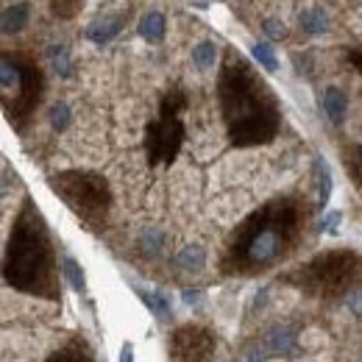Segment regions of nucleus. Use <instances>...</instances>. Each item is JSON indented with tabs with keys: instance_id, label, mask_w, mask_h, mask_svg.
Here are the masks:
<instances>
[{
	"instance_id": "nucleus-31",
	"label": "nucleus",
	"mask_w": 362,
	"mask_h": 362,
	"mask_svg": "<svg viewBox=\"0 0 362 362\" xmlns=\"http://www.w3.org/2000/svg\"><path fill=\"white\" fill-rule=\"evenodd\" d=\"M181 298H184L187 304H198V301H201V290H184Z\"/></svg>"
},
{
	"instance_id": "nucleus-28",
	"label": "nucleus",
	"mask_w": 362,
	"mask_h": 362,
	"mask_svg": "<svg viewBox=\"0 0 362 362\" xmlns=\"http://www.w3.org/2000/svg\"><path fill=\"white\" fill-rule=\"evenodd\" d=\"M340 218H343L340 212H326V218L320 221V228H323V231H329V234H334L337 226H340Z\"/></svg>"
},
{
	"instance_id": "nucleus-25",
	"label": "nucleus",
	"mask_w": 362,
	"mask_h": 362,
	"mask_svg": "<svg viewBox=\"0 0 362 362\" xmlns=\"http://www.w3.org/2000/svg\"><path fill=\"white\" fill-rule=\"evenodd\" d=\"M70 106L64 103V100H56L53 106H50V126L56 129V132H64L67 126H70Z\"/></svg>"
},
{
	"instance_id": "nucleus-17",
	"label": "nucleus",
	"mask_w": 362,
	"mask_h": 362,
	"mask_svg": "<svg viewBox=\"0 0 362 362\" xmlns=\"http://www.w3.org/2000/svg\"><path fill=\"white\" fill-rule=\"evenodd\" d=\"M192 62H195V67L198 70H212L215 67V62H218V45L215 42H198V45L192 47Z\"/></svg>"
},
{
	"instance_id": "nucleus-3",
	"label": "nucleus",
	"mask_w": 362,
	"mask_h": 362,
	"mask_svg": "<svg viewBox=\"0 0 362 362\" xmlns=\"http://www.w3.org/2000/svg\"><path fill=\"white\" fill-rule=\"evenodd\" d=\"M3 281L17 293L42 301H62V273L56 248L34 198H23L14 215L3 254Z\"/></svg>"
},
{
	"instance_id": "nucleus-8",
	"label": "nucleus",
	"mask_w": 362,
	"mask_h": 362,
	"mask_svg": "<svg viewBox=\"0 0 362 362\" xmlns=\"http://www.w3.org/2000/svg\"><path fill=\"white\" fill-rule=\"evenodd\" d=\"M170 362H212L218 354V337L209 326L201 323H184L173 329L168 340Z\"/></svg>"
},
{
	"instance_id": "nucleus-9",
	"label": "nucleus",
	"mask_w": 362,
	"mask_h": 362,
	"mask_svg": "<svg viewBox=\"0 0 362 362\" xmlns=\"http://www.w3.org/2000/svg\"><path fill=\"white\" fill-rule=\"evenodd\" d=\"M126 23H129V8L126 11L120 8L115 14H100L90 28H87V40L95 42V45H106V42H112L126 28Z\"/></svg>"
},
{
	"instance_id": "nucleus-4",
	"label": "nucleus",
	"mask_w": 362,
	"mask_h": 362,
	"mask_svg": "<svg viewBox=\"0 0 362 362\" xmlns=\"http://www.w3.org/2000/svg\"><path fill=\"white\" fill-rule=\"evenodd\" d=\"M279 281L320 301L349 298L357 287H362V254L354 248H329L287 271Z\"/></svg>"
},
{
	"instance_id": "nucleus-7",
	"label": "nucleus",
	"mask_w": 362,
	"mask_h": 362,
	"mask_svg": "<svg viewBox=\"0 0 362 362\" xmlns=\"http://www.w3.org/2000/svg\"><path fill=\"white\" fill-rule=\"evenodd\" d=\"M184 109H187V92L181 87L165 92L156 120H151L145 129V159L151 168H165L176 162L187 136L184 120H181Z\"/></svg>"
},
{
	"instance_id": "nucleus-29",
	"label": "nucleus",
	"mask_w": 362,
	"mask_h": 362,
	"mask_svg": "<svg viewBox=\"0 0 362 362\" xmlns=\"http://www.w3.org/2000/svg\"><path fill=\"white\" fill-rule=\"evenodd\" d=\"M346 62H349L357 73H362V47H351V50H346Z\"/></svg>"
},
{
	"instance_id": "nucleus-19",
	"label": "nucleus",
	"mask_w": 362,
	"mask_h": 362,
	"mask_svg": "<svg viewBox=\"0 0 362 362\" xmlns=\"http://www.w3.org/2000/svg\"><path fill=\"white\" fill-rule=\"evenodd\" d=\"M47 56H50V64H53V70L62 76V78H70L73 76V64H70V50L64 45H53L47 50Z\"/></svg>"
},
{
	"instance_id": "nucleus-2",
	"label": "nucleus",
	"mask_w": 362,
	"mask_h": 362,
	"mask_svg": "<svg viewBox=\"0 0 362 362\" xmlns=\"http://www.w3.org/2000/svg\"><path fill=\"white\" fill-rule=\"evenodd\" d=\"M218 103L234 148L268 145L281 129V106L268 81L237 50H226L218 70Z\"/></svg>"
},
{
	"instance_id": "nucleus-1",
	"label": "nucleus",
	"mask_w": 362,
	"mask_h": 362,
	"mask_svg": "<svg viewBox=\"0 0 362 362\" xmlns=\"http://www.w3.org/2000/svg\"><path fill=\"white\" fill-rule=\"evenodd\" d=\"M313 209L301 195H276L231 231L218 259L223 276H259L284 262L304 243Z\"/></svg>"
},
{
	"instance_id": "nucleus-20",
	"label": "nucleus",
	"mask_w": 362,
	"mask_h": 362,
	"mask_svg": "<svg viewBox=\"0 0 362 362\" xmlns=\"http://www.w3.org/2000/svg\"><path fill=\"white\" fill-rule=\"evenodd\" d=\"M293 349V329H273L268 334V351L271 354H281V351H290Z\"/></svg>"
},
{
	"instance_id": "nucleus-6",
	"label": "nucleus",
	"mask_w": 362,
	"mask_h": 362,
	"mask_svg": "<svg viewBox=\"0 0 362 362\" xmlns=\"http://www.w3.org/2000/svg\"><path fill=\"white\" fill-rule=\"evenodd\" d=\"M47 187L90 231H103L109 212H112V187L100 173L62 170V173L47 176Z\"/></svg>"
},
{
	"instance_id": "nucleus-22",
	"label": "nucleus",
	"mask_w": 362,
	"mask_h": 362,
	"mask_svg": "<svg viewBox=\"0 0 362 362\" xmlns=\"http://www.w3.org/2000/svg\"><path fill=\"white\" fill-rule=\"evenodd\" d=\"M81 6H84V0H50V11L59 20H73L81 11Z\"/></svg>"
},
{
	"instance_id": "nucleus-23",
	"label": "nucleus",
	"mask_w": 362,
	"mask_h": 362,
	"mask_svg": "<svg viewBox=\"0 0 362 362\" xmlns=\"http://www.w3.org/2000/svg\"><path fill=\"white\" fill-rule=\"evenodd\" d=\"M62 273L67 276V281L73 284V290H84V271L78 268V262L73 257H62Z\"/></svg>"
},
{
	"instance_id": "nucleus-11",
	"label": "nucleus",
	"mask_w": 362,
	"mask_h": 362,
	"mask_svg": "<svg viewBox=\"0 0 362 362\" xmlns=\"http://www.w3.org/2000/svg\"><path fill=\"white\" fill-rule=\"evenodd\" d=\"M165 31H168V23L159 11H148L142 20H139V37L148 42V45H159L165 40Z\"/></svg>"
},
{
	"instance_id": "nucleus-14",
	"label": "nucleus",
	"mask_w": 362,
	"mask_h": 362,
	"mask_svg": "<svg viewBox=\"0 0 362 362\" xmlns=\"http://www.w3.org/2000/svg\"><path fill=\"white\" fill-rule=\"evenodd\" d=\"M315 176H317V206H326L332 198V170L323 156H315Z\"/></svg>"
},
{
	"instance_id": "nucleus-18",
	"label": "nucleus",
	"mask_w": 362,
	"mask_h": 362,
	"mask_svg": "<svg viewBox=\"0 0 362 362\" xmlns=\"http://www.w3.org/2000/svg\"><path fill=\"white\" fill-rule=\"evenodd\" d=\"M176 262H179L184 271H201L204 262H206V251L201 245H187L179 257H176Z\"/></svg>"
},
{
	"instance_id": "nucleus-27",
	"label": "nucleus",
	"mask_w": 362,
	"mask_h": 362,
	"mask_svg": "<svg viewBox=\"0 0 362 362\" xmlns=\"http://www.w3.org/2000/svg\"><path fill=\"white\" fill-rule=\"evenodd\" d=\"M262 28H265V34H268L271 40H284V37H287V25L279 23V20H265Z\"/></svg>"
},
{
	"instance_id": "nucleus-21",
	"label": "nucleus",
	"mask_w": 362,
	"mask_h": 362,
	"mask_svg": "<svg viewBox=\"0 0 362 362\" xmlns=\"http://www.w3.org/2000/svg\"><path fill=\"white\" fill-rule=\"evenodd\" d=\"M139 298L145 301V307H148L156 317L170 315V301H168L162 293H145V290H139Z\"/></svg>"
},
{
	"instance_id": "nucleus-24",
	"label": "nucleus",
	"mask_w": 362,
	"mask_h": 362,
	"mask_svg": "<svg viewBox=\"0 0 362 362\" xmlns=\"http://www.w3.org/2000/svg\"><path fill=\"white\" fill-rule=\"evenodd\" d=\"M251 53H254V59L268 70V73H276L279 70V62H276V53H273V47L268 42H257V45L251 47Z\"/></svg>"
},
{
	"instance_id": "nucleus-16",
	"label": "nucleus",
	"mask_w": 362,
	"mask_h": 362,
	"mask_svg": "<svg viewBox=\"0 0 362 362\" xmlns=\"http://www.w3.org/2000/svg\"><path fill=\"white\" fill-rule=\"evenodd\" d=\"M343 162H346V170L354 181V187L360 189L362 195V142L360 145H351L346 153H343Z\"/></svg>"
},
{
	"instance_id": "nucleus-30",
	"label": "nucleus",
	"mask_w": 362,
	"mask_h": 362,
	"mask_svg": "<svg viewBox=\"0 0 362 362\" xmlns=\"http://www.w3.org/2000/svg\"><path fill=\"white\" fill-rule=\"evenodd\" d=\"M349 307H351V313L362 315V287H357V290L349 296Z\"/></svg>"
},
{
	"instance_id": "nucleus-10",
	"label": "nucleus",
	"mask_w": 362,
	"mask_h": 362,
	"mask_svg": "<svg viewBox=\"0 0 362 362\" xmlns=\"http://www.w3.org/2000/svg\"><path fill=\"white\" fill-rule=\"evenodd\" d=\"M45 362H95V354H92L90 343L76 334L64 346H59L56 351H50Z\"/></svg>"
},
{
	"instance_id": "nucleus-15",
	"label": "nucleus",
	"mask_w": 362,
	"mask_h": 362,
	"mask_svg": "<svg viewBox=\"0 0 362 362\" xmlns=\"http://www.w3.org/2000/svg\"><path fill=\"white\" fill-rule=\"evenodd\" d=\"M298 23H301V28L307 31V34H326L329 31V17H326V11L323 8H307L301 17H298Z\"/></svg>"
},
{
	"instance_id": "nucleus-26",
	"label": "nucleus",
	"mask_w": 362,
	"mask_h": 362,
	"mask_svg": "<svg viewBox=\"0 0 362 362\" xmlns=\"http://www.w3.org/2000/svg\"><path fill=\"white\" fill-rule=\"evenodd\" d=\"M162 243H165V240H162V234L148 231V234L142 237V243H139V245H142V251H145V254H156V251L162 248Z\"/></svg>"
},
{
	"instance_id": "nucleus-5",
	"label": "nucleus",
	"mask_w": 362,
	"mask_h": 362,
	"mask_svg": "<svg viewBox=\"0 0 362 362\" xmlns=\"http://www.w3.org/2000/svg\"><path fill=\"white\" fill-rule=\"evenodd\" d=\"M0 92H3V115L14 132H25L31 117L40 109L45 76L42 67L28 53L3 50L0 56Z\"/></svg>"
},
{
	"instance_id": "nucleus-13",
	"label": "nucleus",
	"mask_w": 362,
	"mask_h": 362,
	"mask_svg": "<svg viewBox=\"0 0 362 362\" xmlns=\"http://www.w3.org/2000/svg\"><path fill=\"white\" fill-rule=\"evenodd\" d=\"M323 109H326V117L334 126H343V117H346V95L337 90V87H329V90L323 92Z\"/></svg>"
},
{
	"instance_id": "nucleus-12",
	"label": "nucleus",
	"mask_w": 362,
	"mask_h": 362,
	"mask_svg": "<svg viewBox=\"0 0 362 362\" xmlns=\"http://www.w3.org/2000/svg\"><path fill=\"white\" fill-rule=\"evenodd\" d=\"M28 17H31V6H28V3H14V6H8V8L3 11V34H17V31H23L25 23H28Z\"/></svg>"
},
{
	"instance_id": "nucleus-32",
	"label": "nucleus",
	"mask_w": 362,
	"mask_h": 362,
	"mask_svg": "<svg viewBox=\"0 0 362 362\" xmlns=\"http://www.w3.org/2000/svg\"><path fill=\"white\" fill-rule=\"evenodd\" d=\"M120 362H134V346H132V343H126V346H123Z\"/></svg>"
}]
</instances>
